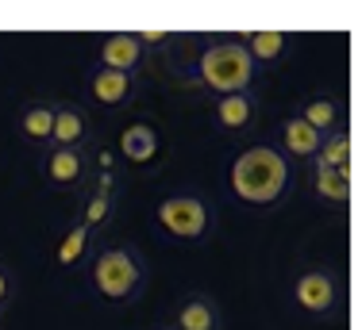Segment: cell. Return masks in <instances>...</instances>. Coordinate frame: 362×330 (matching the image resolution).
<instances>
[{
    "label": "cell",
    "instance_id": "6da1fadb",
    "mask_svg": "<svg viewBox=\"0 0 362 330\" xmlns=\"http://www.w3.org/2000/svg\"><path fill=\"white\" fill-rule=\"evenodd\" d=\"M170 73L185 85L189 92H204V97H228V92H243L255 85V62L247 58V50L239 47V39L220 35L209 39L197 54L181 58L177 66H170Z\"/></svg>",
    "mask_w": 362,
    "mask_h": 330
},
{
    "label": "cell",
    "instance_id": "7a4b0ae2",
    "mask_svg": "<svg viewBox=\"0 0 362 330\" xmlns=\"http://www.w3.org/2000/svg\"><path fill=\"white\" fill-rule=\"evenodd\" d=\"M289 188V161L274 146H251L231 161V192L251 207H274Z\"/></svg>",
    "mask_w": 362,
    "mask_h": 330
},
{
    "label": "cell",
    "instance_id": "3957f363",
    "mask_svg": "<svg viewBox=\"0 0 362 330\" xmlns=\"http://www.w3.org/2000/svg\"><path fill=\"white\" fill-rule=\"evenodd\" d=\"M89 288L97 292L100 300L116 303V307L132 303L146 288L143 257L135 254L127 242H108V246H100L97 257L89 262Z\"/></svg>",
    "mask_w": 362,
    "mask_h": 330
},
{
    "label": "cell",
    "instance_id": "277c9868",
    "mask_svg": "<svg viewBox=\"0 0 362 330\" xmlns=\"http://www.w3.org/2000/svg\"><path fill=\"white\" fill-rule=\"evenodd\" d=\"M154 223L166 238L185 242V246H197L204 242L216 227V215H212L209 200H201L197 192H170L154 204Z\"/></svg>",
    "mask_w": 362,
    "mask_h": 330
},
{
    "label": "cell",
    "instance_id": "5b68a950",
    "mask_svg": "<svg viewBox=\"0 0 362 330\" xmlns=\"http://www.w3.org/2000/svg\"><path fill=\"white\" fill-rule=\"evenodd\" d=\"M293 303L305 319L313 323H327L339 315L343 307V284L332 265H305L293 281Z\"/></svg>",
    "mask_w": 362,
    "mask_h": 330
},
{
    "label": "cell",
    "instance_id": "8992f818",
    "mask_svg": "<svg viewBox=\"0 0 362 330\" xmlns=\"http://www.w3.org/2000/svg\"><path fill=\"white\" fill-rule=\"evenodd\" d=\"M119 185H124V173H89V185L81 192V215L77 219L85 223V231L93 238H105V231L116 219L119 207Z\"/></svg>",
    "mask_w": 362,
    "mask_h": 330
},
{
    "label": "cell",
    "instance_id": "52a82bcc",
    "mask_svg": "<svg viewBox=\"0 0 362 330\" xmlns=\"http://www.w3.org/2000/svg\"><path fill=\"white\" fill-rule=\"evenodd\" d=\"M39 177L50 192L81 196L85 185H89V154L66 150V146H47V150H39Z\"/></svg>",
    "mask_w": 362,
    "mask_h": 330
},
{
    "label": "cell",
    "instance_id": "ba28073f",
    "mask_svg": "<svg viewBox=\"0 0 362 330\" xmlns=\"http://www.w3.org/2000/svg\"><path fill=\"white\" fill-rule=\"evenodd\" d=\"M85 89H89V100L93 104H100V108H108V111H124V108H132V104L143 97V77L93 66Z\"/></svg>",
    "mask_w": 362,
    "mask_h": 330
},
{
    "label": "cell",
    "instance_id": "9c48e42d",
    "mask_svg": "<svg viewBox=\"0 0 362 330\" xmlns=\"http://www.w3.org/2000/svg\"><path fill=\"white\" fill-rule=\"evenodd\" d=\"M97 127H93V111L77 100H54V131L50 146H66V150H85L89 154Z\"/></svg>",
    "mask_w": 362,
    "mask_h": 330
},
{
    "label": "cell",
    "instance_id": "30bf717a",
    "mask_svg": "<svg viewBox=\"0 0 362 330\" xmlns=\"http://www.w3.org/2000/svg\"><path fill=\"white\" fill-rule=\"evenodd\" d=\"M209 116H212V127L220 135H243L258 123L262 104H258L255 89H243V92H228V97H212Z\"/></svg>",
    "mask_w": 362,
    "mask_h": 330
},
{
    "label": "cell",
    "instance_id": "8fae6325",
    "mask_svg": "<svg viewBox=\"0 0 362 330\" xmlns=\"http://www.w3.org/2000/svg\"><path fill=\"white\" fill-rule=\"evenodd\" d=\"M100 69H116V73H132V77H143L146 69V50L139 42L135 31H112V35H100L97 42V62Z\"/></svg>",
    "mask_w": 362,
    "mask_h": 330
},
{
    "label": "cell",
    "instance_id": "7c38bea8",
    "mask_svg": "<svg viewBox=\"0 0 362 330\" xmlns=\"http://www.w3.org/2000/svg\"><path fill=\"white\" fill-rule=\"evenodd\" d=\"M170 330H223V307L209 292H185L166 319Z\"/></svg>",
    "mask_w": 362,
    "mask_h": 330
},
{
    "label": "cell",
    "instance_id": "4fadbf2b",
    "mask_svg": "<svg viewBox=\"0 0 362 330\" xmlns=\"http://www.w3.org/2000/svg\"><path fill=\"white\" fill-rule=\"evenodd\" d=\"M278 146L274 150L281 154L286 161H297V165H308L320 154V146H324V135L320 131H313V127L305 123V119H297V116H289V119H281L278 123Z\"/></svg>",
    "mask_w": 362,
    "mask_h": 330
},
{
    "label": "cell",
    "instance_id": "5bb4252c",
    "mask_svg": "<svg viewBox=\"0 0 362 330\" xmlns=\"http://www.w3.org/2000/svg\"><path fill=\"white\" fill-rule=\"evenodd\" d=\"M239 47L247 50V58L255 62V69H278L289 58L293 50V35L278 31V28H266V31H243L235 35Z\"/></svg>",
    "mask_w": 362,
    "mask_h": 330
},
{
    "label": "cell",
    "instance_id": "9a60e30c",
    "mask_svg": "<svg viewBox=\"0 0 362 330\" xmlns=\"http://www.w3.org/2000/svg\"><path fill=\"white\" fill-rule=\"evenodd\" d=\"M116 158H124L127 165H143V169L158 161L162 158V138L154 131V123H146V119L127 123L116 138Z\"/></svg>",
    "mask_w": 362,
    "mask_h": 330
},
{
    "label": "cell",
    "instance_id": "2e32d148",
    "mask_svg": "<svg viewBox=\"0 0 362 330\" xmlns=\"http://www.w3.org/2000/svg\"><path fill=\"white\" fill-rule=\"evenodd\" d=\"M50 131H54V100H28L16 116V135L35 150L50 146Z\"/></svg>",
    "mask_w": 362,
    "mask_h": 330
},
{
    "label": "cell",
    "instance_id": "e0dca14e",
    "mask_svg": "<svg viewBox=\"0 0 362 330\" xmlns=\"http://www.w3.org/2000/svg\"><path fill=\"white\" fill-rule=\"evenodd\" d=\"M293 116L305 119V123L313 127V131H320V135H332V131H343V127H347L343 100L339 97H327V92H320V97H305L297 104Z\"/></svg>",
    "mask_w": 362,
    "mask_h": 330
},
{
    "label": "cell",
    "instance_id": "ac0fdd59",
    "mask_svg": "<svg viewBox=\"0 0 362 330\" xmlns=\"http://www.w3.org/2000/svg\"><path fill=\"white\" fill-rule=\"evenodd\" d=\"M308 177V192L320 204H332V207H347L351 204V173H335V169H324V165H305Z\"/></svg>",
    "mask_w": 362,
    "mask_h": 330
},
{
    "label": "cell",
    "instance_id": "d6986e66",
    "mask_svg": "<svg viewBox=\"0 0 362 330\" xmlns=\"http://www.w3.org/2000/svg\"><path fill=\"white\" fill-rule=\"evenodd\" d=\"M93 246H97V238L85 231L81 219H74L70 227L62 231L58 246H54V269H58V273H70V269L85 265V262H89V254H93Z\"/></svg>",
    "mask_w": 362,
    "mask_h": 330
},
{
    "label": "cell",
    "instance_id": "ffe728a7",
    "mask_svg": "<svg viewBox=\"0 0 362 330\" xmlns=\"http://www.w3.org/2000/svg\"><path fill=\"white\" fill-rule=\"evenodd\" d=\"M308 165H324V169H335V173H351V135H347V127L324 135L320 154H316Z\"/></svg>",
    "mask_w": 362,
    "mask_h": 330
},
{
    "label": "cell",
    "instance_id": "44dd1931",
    "mask_svg": "<svg viewBox=\"0 0 362 330\" xmlns=\"http://www.w3.org/2000/svg\"><path fill=\"white\" fill-rule=\"evenodd\" d=\"M135 35H139L146 58H151L154 50H174L177 42H185V35H174V31H166V28H139Z\"/></svg>",
    "mask_w": 362,
    "mask_h": 330
},
{
    "label": "cell",
    "instance_id": "7402d4cb",
    "mask_svg": "<svg viewBox=\"0 0 362 330\" xmlns=\"http://www.w3.org/2000/svg\"><path fill=\"white\" fill-rule=\"evenodd\" d=\"M16 300V281L8 273V265H0V311H8V303Z\"/></svg>",
    "mask_w": 362,
    "mask_h": 330
},
{
    "label": "cell",
    "instance_id": "603a6c76",
    "mask_svg": "<svg viewBox=\"0 0 362 330\" xmlns=\"http://www.w3.org/2000/svg\"><path fill=\"white\" fill-rule=\"evenodd\" d=\"M151 330H170V326H166V323H158V326H151Z\"/></svg>",
    "mask_w": 362,
    "mask_h": 330
},
{
    "label": "cell",
    "instance_id": "cb8c5ba5",
    "mask_svg": "<svg viewBox=\"0 0 362 330\" xmlns=\"http://www.w3.org/2000/svg\"><path fill=\"white\" fill-rule=\"evenodd\" d=\"M0 323H4V311H0Z\"/></svg>",
    "mask_w": 362,
    "mask_h": 330
}]
</instances>
